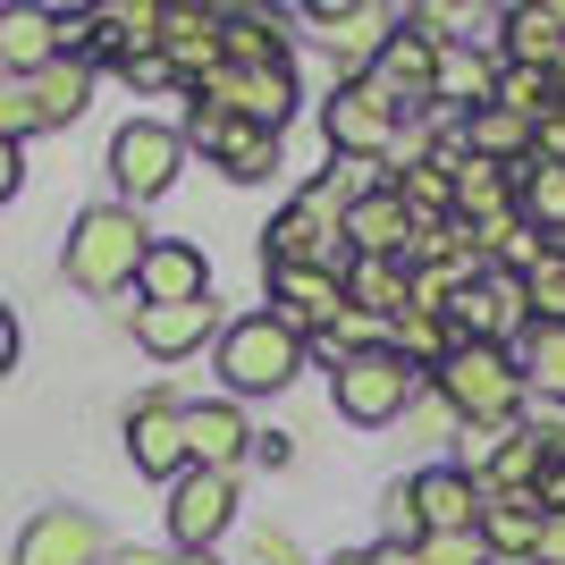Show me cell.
I'll use <instances>...</instances> for the list:
<instances>
[{
	"instance_id": "obj_1",
	"label": "cell",
	"mask_w": 565,
	"mask_h": 565,
	"mask_svg": "<svg viewBox=\"0 0 565 565\" xmlns=\"http://www.w3.org/2000/svg\"><path fill=\"white\" fill-rule=\"evenodd\" d=\"M430 397L490 439V430H507L523 414V372L507 347H448V363L430 372Z\"/></svg>"
},
{
	"instance_id": "obj_2",
	"label": "cell",
	"mask_w": 565,
	"mask_h": 565,
	"mask_svg": "<svg viewBox=\"0 0 565 565\" xmlns=\"http://www.w3.org/2000/svg\"><path fill=\"white\" fill-rule=\"evenodd\" d=\"M212 363H220V388H228L236 405L279 397L287 380L305 372V338L287 330L279 312H245V321H228V330L212 338Z\"/></svg>"
},
{
	"instance_id": "obj_3",
	"label": "cell",
	"mask_w": 565,
	"mask_h": 565,
	"mask_svg": "<svg viewBox=\"0 0 565 565\" xmlns=\"http://www.w3.org/2000/svg\"><path fill=\"white\" fill-rule=\"evenodd\" d=\"M143 254H152L143 212H127V203H94V212L68 228V287H76V296H118V287H136Z\"/></svg>"
},
{
	"instance_id": "obj_4",
	"label": "cell",
	"mask_w": 565,
	"mask_h": 565,
	"mask_svg": "<svg viewBox=\"0 0 565 565\" xmlns=\"http://www.w3.org/2000/svg\"><path fill=\"white\" fill-rule=\"evenodd\" d=\"M430 388V372H414L405 354H347V363H330V397L338 414H347L354 430H380V423H397V414H414V397Z\"/></svg>"
},
{
	"instance_id": "obj_5",
	"label": "cell",
	"mask_w": 565,
	"mask_h": 565,
	"mask_svg": "<svg viewBox=\"0 0 565 565\" xmlns=\"http://www.w3.org/2000/svg\"><path fill=\"white\" fill-rule=\"evenodd\" d=\"M397 94L380 76H347L330 102H321V136H330V161H388L397 152Z\"/></svg>"
},
{
	"instance_id": "obj_6",
	"label": "cell",
	"mask_w": 565,
	"mask_h": 565,
	"mask_svg": "<svg viewBox=\"0 0 565 565\" xmlns=\"http://www.w3.org/2000/svg\"><path fill=\"white\" fill-rule=\"evenodd\" d=\"M178 169H186V136H178L169 118H127V127L110 136V186H118L127 212L152 203V194H169Z\"/></svg>"
},
{
	"instance_id": "obj_7",
	"label": "cell",
	"mask_w": 565,
	"mask_h": 565,
	"mask_svg": "<svg viewBox=\"0 0 565 565\" xmlns=\"http://www.w3.org/2000/svg\"><path fill=\"white\" fill-rule=\"evenodd\" d=\"M262 254H270V270H305V262L347 270V212H338L321 186H305L270 228H262Z\"/></svg>"
},
{
	"instance_id": "obj_8",
	"label": "cell",
	"mask_w": 565,
	"mask_h": 565,
	"mask_svg": "<svg viewBox=\"0 0 565 565\" xmlns=\"http://www.w3.org/2000/svg\"><path fill=\"white\" fill-rule=\"evenodd\" d=\"M236 523V472H178L169 481V548L178 557H220V541H228Z\"/></svg>"
},
{
	"instance_id": "obj_9",
	"label": "cell",
	"mask_w": 565,
	"mask_h": 565,
	"mask_svg": "<svg viewBox=\"0 0 565 565\" xmlns=\"http://www.w3.org/2000/svg\"><path fill=\"white\" fill-rule=\"evenodd\" d=\"M448 330H456V347H507V354H515V338L532 330L523 279H515V270H481V279H465L448 296Z\"/></svg>"
},
{
	"instance_id": "obj_10",
	"label": "cell",
	"mask_w": 565,
	"mask_h": 565,
	"mask_svg": "<svg viewBox=\"0 0 565 565\" xmlns=\"http://www.w3.org/2000/svg\"><path fill=\"white\" fill-rule=\"evenodd\" d=\"M178 136H186V152H212L220 178H236V186H262V178L279 169V136H270V127H245V118H228V110H212V102H194Z\"/></svg>"
},
{
	"instance_id": "obj_11",
	"label": "cell",
	"mask_w": 565,
	"mask_h": 565,
	"mask_svg": "<svg viewBox=\"0 0 565 565\" xmlns=\"http://www.w3.org/2000/svg\"><path fill=\"white\" fill-rule=\"evenodd\" d=\"M194 102H212V110H228V118H245V127H270V136H279L287 118H296V102H305V85H296V60H287V68H220Z\"/></svg>"
},
{
	"instance_id": "obj_12",
	"label": "cell",
	"mask_w": 565,
	"mask_h": 565,
	"mask_svg": "<svg viewBox=\"0 0 565 565\" xmlns=\"http://www.w3.org/2000/svg\"><path fill=\"white\" fill-rule=\"evenodd\" d=\"M388 34H397V18H388L380 0H347V9H338V0H321V9H312V43L330 51L347 76H372V60H380V43H388Z\"/></svg>"
},
{
	"instance_id": "obj_13",
	"label": "cell",
	"mask_w": 565,
	"mask_h": 565,
	"mask_svg": "<svg viewBox=\"0 0 565 565\" xmlns=\"http://www.w3.org/2000/svg\"><path fill=\"white\" fill-rule=\"evenodd\" d=\"M102 557H110V532L85 507H43L18 532V565H102Z\"/></svg>"
},
{
	"instance_id": "obj_14",
	"label": "cell",
	"mask_w": 565,
	"mask_h": 565,
	"mask_svg": "<svg viewBox=\"0 0 565 565\" xmlns=\"http://www.w3.org/2000/svg\"><path fill=\"white\" fill-rule=\"evenodd\" d=\"M270 312L312 347V338L347 312V270H321V262H305V270H270Z\"/></svg>"
},
{
	"instance_id": "obj_15",
	"label": "cell",
	"mask_w": 565,
	"mask_h": 565,
	"mask_svg": "<svg viewBox=\"0 0 565 565\" xmlns=\"http://www.w3.org/2000/svg\"><path fill=\"white\" fill-rule=\"evenodd\" d=\"M405 498H414L423 532H481V472L465 465H423L405 481Z\"/></svg>"
},
{
	"instance_id": "obj_16",
	"label": "cell",
	"mask_w": 565,
	"mask_h": 565,
	"mask_svg": "<svg viewBox=\"0 0 565 565\" xmlns=\"http://www.w3.org/2000/svg\"><path fill=\"white\" fill-rule=\"evenodd\" d=\"M161 60L178 85H212L228 68V51H220V9H161Z\"/></svg>"
},
{
	"instance_id": "obj_17",
	"label": "cell",
	"mask_w": 565,
	"mask_h": 565,
	"mask_svg": "<svg viewBox=\"0 0 565 565\" xmlns=\"http://www.w3.org/2000/svg\"><path fill=\"white\" fill-rule=\"evenodd\" d=\"M127 456H136V472H152V481H178V472H186V405L143 397L136 414H127Z\"/></svg>"
},
{
	"instance_id": "obj_18",
	"label": "cell",
	"mask_w": 565,
	"mask_h": 565,
	"mask_svg": "<svg viewBox=\"0 0 565 565\" xmlns=\"http://www.w3.org/2000/svg\"><path fill=\"white\" fill-rule=\"evenodd\" d=\"M136 296H143V305H203V296H212V262H203V245H186V236H152V254H143V270H136Z\"/></svg>"
},
{
	"instance_id": "obj_19",
	"label": "cell",
	"mask_w": 565,
	"mask_h": 565,
	"mask_svg": "<svg viewBox=\"0 0 565 565\" xmlns=\"http://www.w3.org/2000/svg\"><path fill=\"white\" fill-rule=\"evenodd\" d=\"M557 51H565V0L498 9V68H557Z\"/></svg>"
},
{
	"instance_id": "obj_20",
	"label": "cell",
	"mask_w": 565,
	"mask_h": 565,
	"mask_svg": "<svg viewBox=\"0 0 565 565\" xmlns=\"http://www.w3.org/2000/svg\"><path fill=\"white\" fill-rule=\"evenodd\" d=\"M254 448V423L236 397H212V405H186V465L194 472H236Z\"/></svg>"
},
{
	"instance_id": "obj_21",
	"label": "cell",
	"mask_w": 565,
	"mask_h": 565,
	"mask_svg": "<svg viewBox=\"0 0 565 565\" xmlns=\"http://www.w3.org/2000/svg\"><path fill=\"white\" fill-rule=\"evenodd\" d=\"M220 330H228V321H220L212 296H203V305H136V347L152 354V363H178V354H194Z\"/></svg>"
},
{
	"instance_id": "obj_22",
	"label": "cell",
	"mask_w": 565,
	"mask_h": 565,
	"mask_svg": "<svg viewBox=\"0 0 565 565\" xmlns=\"http://www.w3.org/2000/svg\"><path fill=\"white\" fill-rule=\"evenodd\" d=\"M541 498L532 490H498L481 498V548H490V565H532V548H541Z\"/></svg>"
},
{
	"instance_id": "obj_23",
	"label": "cell",
	"mask_w": 565,
	"mask_h": 565,
	"mask_svg": "<svg viewBox=\"0 0 565 565\" xmlns=\"http://www.w3.org/2000/svg\"><path fill=\"white\" fill-rule=\"evenodd\" d=\"M430 102H439V110H456V118L490 110V102H498V51L448 43V51H439V76H430Z\"/></svg>"
},
{
	"instance_id": "obj_24",
	"label": "cell",
	"mask_w": 565,
	"mask_h": 565,
	"mask_svg": "<svg viewBox=\"0 0 565 565\" xmlns=\"http://www.w3.org/2000/svg\"><path fill=\"white\" fill-rule=\"evenodd\" d=\"M372 76L388 85V94H397V110H414V102H430V76H439V43H430V34H414V25L397 18V34L380 43Z\"/></svg>"
},
{
	"instance_id": "obj_25",
	"label": "cell",
	"mask_w": 565,
	"mask_h": 565,
	"mask_svg": "<svg viewBox=\"0 0 565 565\" xmlns=\"http://www.w3.org/2000/svg\"><path fill=\"white\" fill-rule=\"evenodd\" d=\"M405 245H414V212L397 203V186L363 194L347 212V254H372V262H405Z\"/></svg>"
},
{
	"instance_id": "obj_26",
	"label": "cell",
	"mask_w": 565,
	"mask_h": 565,
	"mask_svg": "<svg viewBox=\"0 0 565 565\" xmlns=\"http://www.w3.org/2000/svg\"><path fill=\"white\" fill-rule=\"evenodd\" d=\"M515 194H523V161L515 169H498V161H456V220L465 228H481V220H507L515 212Z\"/></svg>"
},
{
	"instance_id": "obj_27",
	"label": "cell",
	"mask_w": 565,
	"mask_h": 565,
	"mask_svg": "<svg viewBox=\"0 0 565 565\" xmlns=\"http://www.w3.org/2000/svg\"><path fill=\"white\" fill-rule=\"evenodd\" d=\"M347 305L372 312V321H405V305H414V270H405V262L347 254Z\"/></svg>"
},
{
	"instance_id": "obj_28",
	"label": "cell",
	"mask_w": 565,
	"mask_h": 565,
	"mask_svg": "<svg viewBox=\"0 0 565 565\" xmlns=\"http://www.w3.org/2000/svg\"><path fill=\"white\" fill-rule=\"evenodd\" d=\"M220 51L228 68H287V34L270 9H220Z\"/></svg>"
},
{
	"instance_id": "obj_29",
	"label": "cell",
	"mask_w": 565,
	"mask_h": 565,
	"mask_svg": "<svg viewBox=\"0 0 565 565\" xmlns=\"http://www.w3.org/2000/svg\"><path fill=\"white\" fill-rule=\"evenodd\" d=\"M0 60L18 76L51 68V60H60V18H43V9H0Z\"/></svg>"
},
{
	"instance_id": "obj_30",
	"label": "cell",
	"mask_w": 565,
	"mask_h": 565,
	"mask_svg": "<svg viewBox=\"0 0 565 565\" xmlns=\"http://www.w3.org/2000/svg\"><path fill=\"white\" fill-rule=\"evenodd\" d=\"M515 372H523V397H557L565 405V330L532 321V330L515 338Z\"/></svg>"
},
{
	"instance_id": "obj_31",
	"label": "cell",
	"mask_w": 565,
	"mask_h": 565,
	"mask_svg": "<svg viewBox=\"0 0 565 565\" xmlns=\"http://www.w3.org/2000/svg\"><path fill=\"white\" fill-rule=\"evenodd\" d=\"M532 472H541V448L523 439L515 423L507 430H490V465H481V498H498V490H532Z\"/></svg>"
},
{
	"instance_id": "obj_32",
	"label": "cell",
	"mask_w": 565,
	"mask_h": 565,
	"mask_svg": "<svg viewBox=\"0 0 565 565\" xmlns=\"http://www.w3.org/2000/svg\"><path fill=\"white\" fill-rule=\"evenodd\" d=\"M490 110L523 118V127H541V118L565 110V102H557V76H548V68H498V102H490Z\"/></svg>"
},
{
	"instance_id": "obj_33",
	"label": "cell",
	"mask_w": 565,
	"mask_h": 565,
	"mask_svg": "<svg viewBox=\"0 0 565 565\" xmlns=\"http://www.w3.org/2000/svg\"><path fill=\"white\" fill-rule=\"evenodd\" d=\"M515 212L532 220V228L557 245L565 236V169H541V161H523V194H515Z\"/></svg>"
},
{
	"instance_id": "obj_34",
	"label": "cell",
	"mask_w": 565,
	"mask_h": 565,
	"mask_svg": "<svg viewBox=\"0 0 565 565\" xmlns=\"http://www.w3.org/2000/svg\"><path fill=\"white\" fill-rule=\"evenodd\" d=\"M523 312L548 321V330H565V245L541 262V270H523Z\"/></svg>"
},
{
	"instance_id": "obj_35",
	"label": "cell",
	"mask_w": 565,
	"mask_h": 565,
	"mask_svg": "<svg viewBox=\"0 0 565 565\" xmlns=\"http://www.w3.org/2000/svg\"><path fill=\"white\" fill-rule=\"evenodd\" d=\"M515 430L541 448V465H565V405H557V397H523Z\"/></svg>"
},
{
	"instance_id": "obj_36",
	"label": "cell",
	"mask_w": 565,
	"mask_h": 565,
	"mask_svg": "<svg viewBox=\"0 0 565 565\" xmlns=\"http://www.w3.org/2000/svg\"><path fill=\"white\" fill-rule=\"evenodd\" d=\"M388 186V161H330V178H321V194H330L338 212H354L363 194H380Z\"/></svg>"
},
{
	"instance_id": "obj_37",
	"label": "cell",
	"mask_w": 565,
	"mask_h": 565,
	"mask_svg": "<svg viewBox=\"0 0 565 565\" xmlns=\"http://www.w3.org/2000/svg\"><path fill=\"white\" fill-rule=\"evenodd\" d=\"M414 565H490V548H481V532H423Z\"/></svg>"
},
{
	"instance_id": "obj_38",
	"label": "cell",
	"mask_w": 565,
	"mask_h": 565,
	"mask_svg": "<svg viewBox=\"0 0 565 565\" xmlns=\"http://www.w3.org/2000/svg\"><path fill=\"white\" fill-rule=\"evenodd\" d=\"M245 548H254V565H305V548L287 541L279 523H254V532H245Z\"/></svg>"
},
{
	"instance_id": "obj_39",
	"label": "cell",
	"mask_w": 565,
	"mask_h": 565,
	"mask_svg": "<svg viewBox=\"0 0 565 565\" xmlns=\"http://www.w3.org/2000/svg\"><path fill=\"white\" fill-rule=\"evenodd\" d=\"M532 161H541V169H565V110H548L541 127H532Z\"/></svg>"
},
{
	"instance_id": "obj_40",
	"label": "cell",
	"mask_w": 565,
	"mask_h": 565,
	"mask_svg": "<svg viewBox=\"0 0 565 565\" xmlns=\"http://www.w3.org/2000/svg\"><path fill=\"white\" fill-rule=\"evenodd\" d=\"M118 68H127V85H143V94H152V85H178V76H169V60H161V51H127Z\"/></svg>"
},
{
	"instance_id": "obj_41",
	"label": "cell",
	"mask_w": 565,
	"mask_h": 565,
	"mask_svg": "<svg viewBox=\"0 0 565 565\" xmlns=\"http://www.w3.org/2000/svg\"><path fill=\"white\" fill-rule=\"evenodd\" d=\"M532 498H541V515H565V465H541V472H532Z\"/></svg>"
},
{
	"instance_id": "obj_42",
	"label": "cell",
	"mask_w": 565,
	"mask_h": 565,
	"mask_svg": "<svg viewBox=\"0 0 565 565\" xmlns=\"http://www.w3.org/2000/svg\"><path fill=\"white\" fill-rule=\"evenodd\" d=\"M18 186H25V143H9V136H0V203H9Z\"/></svg>"
},
{
	"instance_id": "obj_43",
	"label": "cell",
	"mask_w": 565,
	"mask_h": 565,
	"mask_svg": "<svg viewBox=\"0 0 565 565\" xmlns=\"http://www.w3.org/2000/svg\"><path fill=\"white\" fill-rule=\"evenodd\" d=\"M532 565H565V515L541 523V548H532Z\"/></svg>"
},
{
	"instance_id": "obj_44",
	"label": "cell",
	"mask_w": 565,
	"mask_h": 565,
	"mask_svg": "<svg viewBox=\"0 0 565 565\" xmlns=\"http://www.w3.org/2000/svg\"><path fill=\"white\" fill-rule=\"evenodd\" d=\"M18 347H25V338H18V312L0 305V372H18Z\"/></svg>"
},
{
	"instance_id": "obj_45",
	"label": "cell",
	"mask_w": 565,
	"mask_h": 565,
	"mask_svg": "<svg viewBox=\"0 0 565 565\" xmlns=\"http://www.w3.org/2000/svg\"><path fill=\"white\" fill-rule=\"evenodd\" d=\"M110 565H169V548H110Z\"/></svg>"
},
{
	"instance_id": "obj_46",
	"label": "cell",
	"mask_w": 565,
	"mask_h": 565,
	"mask_svg": "<svg viewBox=\"0 0 565 565\" xmlns=\"http://www.w3.org/2000/svg\"><path fill=\"white\" fill-rule=\"evenodd\" d=\"M169 565H220V557H178V548H169Z\"/></svg>"
},
{
	"instance_id": "obj_47",
	"label": "cell",
	"mask_w": 565,
	"mask_h": 565,
	"mask_svg": "<svg viewBox=\"0 0 565 565\" xmlns=\"http://www.w3.org/2000/svg\"><path fill=\"white\" fill-rule=\"evenodd\" d=\"M548 76H557V102H565V51H557V68H548Z\"/></svg>"
}]
</instances>
